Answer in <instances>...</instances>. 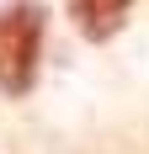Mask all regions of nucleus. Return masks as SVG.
Masks as SVG:
<instances>
[{"label":"nucleus","instance_id":"1","mask_svg":"<svg viewBox=\"0 0 149 154\" xmlns=\"http://www.w3.org/2000/svg\"><path fill=\"white\" fill-rule=\"evenodd\" d=\"M43 59V5L16 0L0 11V96H27Z\"/></svg>","mask_w":149,"mask_h":154},{"label":"nucleus","instance_id":"2","mask_svg":"<svg viewBox=\"0 0 149 154\" xmlns=\"http://www.w3.org/2000/svg\"><path fill=\"white\" fill-rule=\"evenodd\" d=\"M128 5L133 0H69V16H74V27L85 32L90 43H106L128 21Z\"/></svg>","mask_w":149,"mask_h":154}]
</instances>
